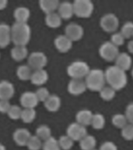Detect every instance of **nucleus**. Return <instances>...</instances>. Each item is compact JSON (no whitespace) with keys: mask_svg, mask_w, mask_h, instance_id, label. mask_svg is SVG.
Here are the masks:
<instances>
[{"mask_svg":"<svg viewBox=\"0 0 133 150\" xmlns=\"http://www.w3.org/2000/svg\"><path fill=\"white\" fill-rule=\"evenodd\" d=\"M13 16L17 23H27L30 16V10L26 6H18L14 9Z\"/></svg>","mask_w":133,"mask_h":150,"instance_id":"412c9836","label":"nucleus"},{"mask_svg":"<svg viewBox=\"0 0 133 150\" xmlns=\"http://www.w3.org/2000/svg\"><path fill=\"white\" fill-rule=\"evenodd\" d=\"M48 63V56L41 51L32 52L27 57V65L33 70L44 69Z\"/></svg>","mask_w":133,"mask_h":150,"instance_id":"0eeeda50","label":"nucleus"},{"mask_svg":"<svg viewBox=\"0 0 133 150\" xmlns=\"http://www.w3.org/2000/svg\"><path fill=\"white\" fill-rule=\"evenodd\" d=\"M99 150H118V147L113 142L107 141L101 144Z\"/></svg>","mask_w":133,"mask_h":150,"instance_id":"37998d69","label":"nucleus"},{"mask_svg":"<svg viewBox=\"0 0 133 150\" xmlns=\"http://www.w3.org/2000/svg\"><path fill=\"white\" fill-rule=\"evenodd\" d=\"M37 112L35 109H30V108H25L22 110L20 119L25 124H30L32 123L36 118Z\"/></svg>","mask_w":133,"mask_h":150,"instance_id":"c756f323","label":"nucleus"},{"mask_svg":"<svg viewBox=\"0 0 133 150\" xmlns=\"http://www.w3.org/2000/svg\"><path fill=\"white\" fill-rule=\"evenodd\" d=\"M114 63L117 67L126 72L127 70H130L132 66V59L127 52H120L115 59Z\"/></svg>","mask_w":133,"mask_h":150,"instance_id":"dca6fc26","label":"nucleus"},{"mask_svg":"<svg viewBox=\"0 0 133 150\" xmlns=\"http://www.w3.org/2000/svg\"><path fill=\"white\" fill-rule=\"evenodd\" d=\"M120 53L118 47L114 45L113 43L107 41L103 42L99 48V55L103 59L107 62H112L115 60L118 55Z\"/></svg>","mask_w":133,"mask_h":150,"instance_id":"423d86ee","label":"nucleus"},{"mask_svg":"<svg viewBox=\"0 0 133 150\" xmlns=\"http://www.w3.org/2000/svg\"><path fill=\"white\" fill-rule=\"evenodd\" d=\"M84 81L87 89L92 91H100L106 84L104 71L100 68L90 69Z\"/></svg>","mask_w":133,"mask_h":150,"instance_id":"7ed1b4c3","label":"nucleus"},{"mask_svg":"<svg viewBox=\"0 0 133 150\" xmlns=\"http://www.w3.org/2000/svg\"><path fill=\"white\" fill-rule=\"evenodd\" d=\"M90 67L85 61H73L67 67V74L72 79H83L88 74Z\"/></svg>","mask_w":133,"mask_h":150,"instance_id":"20e7f679","label":"nucleus"},{"mask_svg":"<svg viewBox=\"0 0 133 150\" xmlns=\"http://www.w3.org/2000/svg\"><path fill=\"white\" fill-rule=\"evenodd\" d=\"M15 94V87L13 84L8 80L0 81V99L9 100Z\"/></svg>","mask_w":133,"mask_h":150,"instance_id":"2eb2a0df","label":"nucleus"},{"mask_svg":"<svg viewBox=\"0 0 133 150\" xmlns=\"http://www.w3.org/2000/svg\"><path fill=\"white\" fill-rule=\"evenodd\" d=\"M23 109L19 106L18 105H11L9 108V111L7 112V115L11 120H16L20 119L21 113H22Z\"/></svg>","mask_w":133,"mask_h":150,"instance_id":"e433bc0d","label":"nucleus"},{"mask_svg":"<svg viewBox=\"0 0 133 150\" xmlns=\"http://www.w3.org/2000/svg\"><path fill=\"white\" fill-rule=\"evenodd\" d=\"M99 93L100 98L107 102L111 101L116 96V91L110 86H104L99 91Z\"/></svg>","mask_w":133,"mask_h":150,"instance_id":"2f4dec72","label":"nucleus"},{"mask_svg":"<svg viewBox=\"0 0 133 150\" xmlns=\"http://www.w3.org/2000/svg\"><path fill=\"white\" fill-rule=\"evenodd\" d=\"M44 105L49 112H57L62 105L61 98L55 94H51L48 99L44 103Z\"/></svg>","mask_w":133,"mask_h":150,"instance_id":"4be33fe9","label":"nucleus"},{"mask_svg":"<svg viewBox=\"0 0 133 150\" xmlns=\"http://www.w3.org/2000/svg\"><path fill=\"white\" fill-rule=\"evenodd\" d=\"M121 130V134L124 139L127 141L133 140V124L128 123Z\"/></svg>","mask_w":133,"mask_h":150,"instance_id":"4c0bfd02","label":"nucleus"},{"mask_svg":"<svg viewBox=\"0 0 133 150\" xmlns=\"http://www.w3.org/2000/svg\"><path fill=\"white\" fill-rule=\"evenodd\" d=\"M104 74L106 83L115 91L123 89L128 84V77L125 71L119 69L115 65L107 67L104 70Z\"/></svg>","mask_w":133,"mask_h":150,"instance_id":"f257e3e1","label":"nucleus"},{"mask_svg":"<svg viewBox=\"0 0 133 150\" xmlns=\"http://www.w3.org/2000/svg\"><path fill=\"white\" fill-rule=\"evenodd\" d=\"M72 5L74 14L80 18H88L94 10V5L90 0H75Z\"/></svg>","mask_w":133,"mask_h":150,"instance_id":"39448f33","label":"nucleus"},{"mask_svg":"<svg viewBox=\"0 0 133 150\" xmlns=\"http://www.w3.org/2000/svg\"><path fill=\"white\" fill-rule=\"evenodd\" d=\"M11 42V26L8 23H0V48H6Z\"/></svg>","mask_w":133,"mask_h":150,"instance_id":"f3484780","label":"nucleus"},{"mask_svg":"<svg viewBox=\"0 0 133 150\" xmlns=\"http://www.w3.org/2000/svg\"><path fill=\"white\" fill-rule=\"evenodd\" d=\"M42 150H62L58 145V139L51 136V138L43 142Z\"/></svg>","mask_w":133,"mask_h":150,"instance_id":"72a5a7b5","label":"nucleus"},{"mask_svg":"<svg viewBox=\"0 0 133 150\" xmlns=\"http://www.w3.org/2000/svg\"><path fill=\"white\" fill-rule=\"evenodd\" d=\"M54 45L58 52L65 53L72 49V42L66 35H59L54 40Z\"/></svg>","mask_w":133,"mask_h":150,"instance_id":"4468645a","label":"nucleus"},{"mask_svg":"<svg viewBox=\"0 0 133 150\" xmlns=\"http://www.w3.org/2000/svg\"><path fill=\"white\" fill-rule=\"evenodd\" d=\"M32 135L29 130L24 127L16 129L13 134V138L16 145L19 146H27L28 140Z\"/></svg>","mask_w":133,"mask_h":150,"instance_id":"ddd939ff","label":"nucleus"},{"mask_svg":"<svg viewBox=\"0 0 133 150\" xmlns=\"http://www.w3.org/2000/svg\"><path fill=\"white\" fill-rule=\"evenodd\" d=\"M120 32L125 39H130L133 38V22L127 21L124 23Z\"/></svg>","mask_w":133,"mask_h":150,"instance_id":"c9c22d12","label":"nucleus"},{"mask_svg":"<svg viewBox=\"0 0 133 150\" xmlns=\"http://www.w3.org/2000/svg\"><path fill=\"white\" fill-rule=\"evenodd\" d=\"M83 35V28L80 24L75 22L69 23L65 28V35H66L72 42L79 41Z\"/></svg>","mask_w":133,"mask_h":150,"instance_id":"9d476101","label":"nucleus"},{"mask_svg":"<svg viewBox=\"0 0 133 150\" xmlns=\"http://www.w3.org/2000/svg\"><path fill=\"white\" fill-rule=\"evenodd\" d=\"M10 56L15 61L20 62L28 57V49L24 45H14L10 50Z\"/></svg>","mask_w":133,"mask_h":150,"instance_id":"5701e85b","label":"nucleus"},{"mask_svg":"<svg viewBox=\"0 0 133 150\" xmlns=\"http://www.w3.org/2000/svg\"><path fill=\"white\" fill-rule=\"evenodd\" d=\"M48 73L47 72L46 70L39 69L33 70L30 81L33 84L41 87L48 81Z\"/></svg>","mask_w":133,"mask_h":150,"instance_id":"a211bd4d","label":"nucleus"},{"mask_svg":"<svg viewBox=\"0 0 133 150\" xmlns=\"http://www.w3.org/2000/svg\"><path fill=\"white\" fill-rule=\"evenodd\" d=\"M35 135H37L42 142H44L51 137V129L46 124H41L36 128Z\"/></svg>","mask_w":133,"mask_h":150,"instance_id":"cd10ccee","label":"nucleus"},{"mask_svg":"<svg viewBox=\"0 0 133 150\" xmlns=\"http://www.w3.org/2000/svg\"><path fill=\"white\" fill-rule=\"evenodd\" d=\"M67 89L72 96H80L86 91L87 88L83 79H71L68 84Z\"/></svg>","mask_w":133,"mask_h":150,"instance_id":"f8f14e48","label":"nucleus"},{"mask_svg":"<svg viewBox=\"0 0 133 150\" xmlns=\"http://www.w3.org/2000/svg\"><path fill=\"white\" fill-rule=\"evenodd\" d=\"M20 105L25 108H30V109H35V107L38 105L39 101L37 99V96L34 91H27L22 93L20 98Z\"/></svg>","mask_w":133,"mask_h":150,"instance_id":"9b49d317","label":"nucleus"},{"mask_svg":"<svg viewBox=\"0 0 133 150\" xmlns=\"http://www.w3.org/2000/svg\"><path fill=\"white\" fill-rule=\"evenodd\" d=\"M0 56H1V54H0Z\"/></svg>","mask_w":133,"mask_h":150,"instance_id":"8fccbe9b","label":"nucleus"},{"mask_svg":"<svg viewBox=\"0 0 133 150\" xmlns=\"http://www.w3.org/2000/svg\"><path fill=\"white\" fill-rule=\"evenodd\" d=\"M111 123L117 128L122 129L124 127L128 124L125 115L122 113H116L111 118Z\"/></svg>","mask_w":133,"mask_h":150,"instance_id":"7c9ffc66","label":"nucleus"},{"mask_svg":"<svg viewBox=\"0 0 133 150\" xmlns=\"http://www.w3.org/2000/svg\"><path fill=\"white\" fill-rule=\"evenodd\" d=\"M10 106H11V103H10L9 100L0 99V112L7 114Z\"/></svg>","mask_w":133,"mask_h":150,"instance_id":"79ce46f5","label":"nucleus"},{"mask_svg":"<svg viewBox=\"0 0 133 150\" xmlns=\"http://www.w3.org/2000/svg\"><path fill=\"white\" fill-rule=\"evenodd\" d=\"M33 70L28 65L22 64L16 69V76L21 81H30Z\"/></svg>","mask_w":133,"mask_h":150,"instance_id":"bb28decb","label":"nucleus"},{"mask_svg":"<svg viewBox=\"0 0 133 150\" xmlns=\"http://www.w3.org/2000/svg\"><path fill=\"white\" fill-rule=\"evenodd\" d=\"M131 74H132V77L133 78V67L132 68V72H131Z\"/></svg>","mask_w":133,"mask_h":150,"instance_id":"de8ad7c7","label":"nucleus"},{"mask_svg":"<svg viewBox=\"0 0 133 150\" xmlns=\"http://www.w3.org/2000/svg\"><path fill=\"white\" fill-rule=\"evenodd\" d=\"M106 120H105L104 116L100 112L93 113L92 120H91L90 125L93 127V128L96 130H101L104 127Z\"/></svg>","mask_w":133,"mask_h":150,"instance_id":"c85d7f7f","label":"nucleus"},{"mask_svg":"<svg viewBox=\"0 0 133 150\" xmlns=\"http://www.w3.org/2000/svg\"><path fill=\"white\" fill-rule=\"evenodd\" d=\"M127 49H128V52H129L130 53L133 54V39L130 40V41L128 42V45H127Z\"/></svg>","mask_w":133,"mask_h":150,"instance_id":"c03bdc74","label":"nucleus"},{"mask_svg":"<svg viewBox=\"0 0 133 150\" xmlns=\"http://www.w3.org/2000/svg\"><path fill=\"white\" fill-rule=\"evenodd\" d=\"M97 145V139L93 135L87 134L79 141V147L82 150H92Z\"/></svg>","mask_w":133,"mask_h":150,"instance_id":"a878e982","label":"nucleus"},{"mask_svg":"<svg viewBox=\"0 0 133 150\" xmlns=\"http://www.w3.org/2000/svg\"><path fill=\"white\" fill-rule=\"evenodd\" d=\"M31 38V28L27 23H15L11 26V40L14 45H24Z\"/></svg>","mask_w":133,"mask_h":150,"instance_id":"f03ea898","label":"nucleus"},{"mask_svg":"<svg viewBox=\"0 0 133 150\" xmlns=\"http://www.w3.org/2000/svg\"><path fill=\"white\" fill-rule=\"evenodd\" d=\"M126 118L128 120V123L133 124V102L129 103L125 108V112Z\"/></svg>","mask_w":133,"mask_h":150,"instance_id":"a19ab883","label":"nucleus"},{"mask_svg":"<svg viewBox=\"0 0 133 150\" xmlns=\"http://www.w3.org/2000/svg\"><path fill=\"white\" fill-rule=\"evenodd\" d=\"M125 38L123 37V35H121V32H114L112 34L111 37V41L110 42L113 43L114 45H116L117 47L123 45L125 43Z\"/></svg>","mask_w":133,"mask_h":150,"instance_id":"ea45409f","label":"nucleus"},{"mask_svg":"<svg viewBox=\"0 0 133 150\" xmlns=\"http://www.w3.org/2000/svg\"><path fill=\"white\" fill-rule=\"evenodd\" d=\"M35 94L37 96V98L39 102L44 103L48 99L51 93L47 88L45 87H40L37 89V91H35Z\"/></svg>","mask_w":133,"mask_h":150,"instance_id":"58836bf2","label":"nucleus"},{"mask_svg":"<svg viewBox=\"0 0 133 150\" xmlns=\"http://www.w3.org/2000/svg\"><path fill=\"white\" fill-rule=\"evenodd\" d=\"M43 142L37 135H31L28 140L27 147L29 150H40L42 149Z\"/></svg>","mask_w":133,"mask_h":150,"instance_id":"f704fd0d","label":"nucleus"},{"mask_svg":"<svg viewBox=\"0 0 133 150\" xmlns=\"http://www.w3.org/2000/svg\"><path fill=\"white\" fill-rule=\"evenodd\" d=\"M0 150H6V148L3 144L0 143Z\"/></svg>","mask_w":133,"mask_h":150,"instance_id":"49530a36","label":"nucleus"},{"mask_svg":"<svg viewBox=\"0 0 133 150\" xmlns=\"http://www.w3.org/2000/svg\"><path fill=\"white\" fill-rule=\"evenodd\" d=\"M57 13L62 20L70 19L74 15V9H73L72 2H70L69 1H64L62 2H60Z\"/></svg>","mask_w":133,"mask_h":150,"instance_id":"6ab92c4d","label":"nucleus"},{"mask_svg":"<svg viewBox=\"0 0 133 150\" xmlns=\"http://www.w3.org/2000/svg\"><path fill=\"white\" fill-rule=\"evenodd\" d=\"M100 26L105 32L114 33L119 27L118 17L113 13L104 14L100 20Z\"/></svg>","mask_w":133,"mask_h":150,"instance_id":"6e6552de","label":"nucleus"},{"mask_svg":"<svg viewBox=\"0 0 133 150\" xmlns=\"http://www.w3.org/2000/svg\"><path fill=\"white\" fill-rule=\"evenodd\" d=\"M92 150H99V149H96L95 148V149H92Z\"/></svg>","mask_w":133,"mask_h":150,"instance_id":"09e8293b","label":"nucleus"},{"mask_svg":"<svg viewBox=\"0 0 133 150\" xmlns=\"http://www.w3.org/2000/svg\"><path fill=\"white\" fill-rule=\"evenodd\" d=\"M8 5V1L7 0H0V10L6 9Z\"/></svg>","mask_w":133,"mask_h":150,"instance_id":"a18cd8bd","label":"nucleus"},{"mask_svg":"<svg viewBox=\"0 0 133 150\" xmlns=\"http://www.w3.org/2000/svg\"><path fill=\"white\" fill-rule=\"evenodd\" d=\"M60 2L58 0H40L39 6L46 14L51 13L58 10Z\"/></svg>","mask_w":133,"mask_h":150,"instance_id":"b1692460","label":"nucleus"},{"mask_svg":"<svg viewBox=\"0 0 133 150\" xmlns=\"http://www.w3.org/2000/svg\"><path fill=\"white\" fill-rule=\"evenodd\" d=\"M87 134H88L86 127L83 126L76 122L71 123L66 129V135L72 138L74 142H79Z\"/></svg>","mask_w":133,"mask_h":150,"instance_id":"1a4fd4ad","label":"nucleus"},{"mask_svg":"<svg viewBox=\"0 0 133 150\" xmlns=\"http://www.w3.org/2000/svg\"><path fill=\"white\" fill-rule=\"evenodd\" d=\"M58 142L62 150L71 149L74 145V141L66 134L60 136L58 139Z\"/></svg>","mask_w":133,"mask_h":150,"instance_id":"473e14b6","label":"nucleus"},{"mask_svg":"<svg viewBox=\"0 0 133 150\" xmlns=\"http://www.w3.org/2000/svg\"><path fill=\"white\" fill-rule=\"evenodd\" d=\"M93 115V112L90 110L83 109L79 110L76 114V122L86 127L89 125H90Z\"/></svg>","mask_w":133,"mask_h":150,"instance_id":"aec40b11","label":"nucleus"},{"mask_svg":"<svg viewBox=\"0 0 133 150\" xmlns=\"http://www.w3.org/2000/svg\"><path fill=\"white\" fill-rule=\"evenodd\" d=\"M62 19L58 15L57 12L46 14L45 16V23L48 27L51 28H58L62 24Z\"/></svg>","mask_w":133,"mask_h":150,"instance_id":"393cba45","label":"nucleus"}]
</instances>
